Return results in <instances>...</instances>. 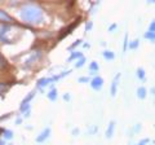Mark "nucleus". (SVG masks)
<instances>
[{
	"label": "nucleus",
	"mask_w": 155,
	"mask_h": 145,
	"mask_svg": "<svg viewBox=\"0 0 155 145\" xmlns=\"http://www.w3.org/2000/svg\"><path fill=\"white\" fill-rule=\"evenodd\" d=\"M19 16H21L22 21H25L27 23H40L43 21V18H44L41 8L35 5V4L23 5L21 8V12H19Z\"/></svg>",
	"instance_id": "f257e3e1"
},
{
	"label": "nucleus",
	"mask_w": 155,
	"mask_h": 145,
	"mask_svg": "<svg viewBox=\"0 0 155 145\" xmlns=\"http://www.w3.org/2000/svg\"><path fill=\"white\" fill-rule=\"evenodd\" d=\"M49 135H51V128L48 127V128H45L44 131H43V132L36 137V143H43V141H45V140L49 137Z\"/></svg>",
	"instance_id": "f03ea898"
},
{
	"label": "nucleus",
	"mask_w": 155,
	"mask_h": 145,
	"mask_svg": "<svg viewBox=\"0 0 155 145\" xmlns=\"http://www.w3.org/2000/svg\"><path fill=\"white\" fill-rule=\"evenodd\" d=\"M102 84H104V79L101 76H96L92 80V88L93 89H101L102 88Z\"/></svg>",
	"instance_id": "7ed1b4c3"
},
{
	"label": "nucleus",
	"mask_w": 155,
	"mask_h": 145,
	"mask_svg": "<svg viewBox=\"0 0 155 145\" xmlns=\"http://www.w3.org/2000/svg\"><path fill=\"white\" fill-rule=\"evenodd\" d=\"M0 21H3V22H11L12 21V17L9 16L8 13H5L4 11H2V9H0Z\"/></svg>",
	"instance_id": "20e7f679"
},
{
	"label": "nucleus",
	"mask_w": 155,
	"mask_h": 145,
	"mask_svg": "<svg viewBox=\"0 0 155 145\" xmlns=\"http://www.w3.org/2000/svg\"><path fill=\"white\" fill-rule=\"evenodd\" d=\"M119 79H120V74H118L114 78V82H113V87H111V95L113 96H115V93H116V87H118V82H119Z\"/></svg>",
	"instance_id": "39448f33"
},
{
	"label": "nucleus",
	"mask_w": 155,
	"mask_h": 145,
	"mask_svg": "<svg viewBox=\"0 0 155 145\" xmlns=\"http://www.w3.org/2000/svg\"><path fill=\"white\" fill-rule=\"evenodd\" d=\"M114 128H115V122H110V126H109L107 131H106V137H107V139L113 137V133H114Z\"/></svg>",
	"instance_id": "423d86ee"
},
{
	"label": "nucleus",
	"mask_w": 155,
	"mask_h": 145,
	"mask_svg": "<svg viewBox=\"0 0 155 145\" xmlns=\"http://www.w3.org/2000/svg\"><path fill=\"white\" fill-rule=\"evenodd\" d=\"M137 96L140 99H145L146 97V89H145V87H140L137 89Z\"/></svg>",
	"instance_id": "0eeeda50"
},
{
	"label": "nucleus",
	"mask_w": 155,
	"mask_h": 145,
	"mask_svg": "<svg viewBox=\"0 0 155 145\" xmlns=\"http://www.w3.org/2000/svg\"><path fill=\"white\" fill-rule=\"evenodd\" d=\"M52 82V79H47V78H41L40 80L38 82V87H44V86H47L48 83H51Z\"/></svg>",
	"instance_id": "6e6552de"
},
{
	"label": "nucleus",
	"mask_w": 155,
	"mask_h": 145,
	"mask_svg": "<svg viewBox=\"0 0 155 145\" xmlns=\"http://www.w3.org/2000/svg\"><path fill=\"white\" fill-rule=\"evenodd\" d=\"M104 57L106 60H114V57H115V55L111 51H105L104 52Z\"/></svg>",
	"instance_id": "1a4fd4ad"
},
{
	"label": "nucleus",
	"mask_w": 155,
	"mask_h": 145,
	"mask_svg": "<svg viewBox=\"0 0 155 145\" xmlns=\"http://www.w3.org/2000/svg\"><path fill=\"white\" fill-rule=\"evenodd\" d=\"M48 99L49 100H56L57 99V89H52L51 92H49V95H48Z\"/></svg>",
	"instance_id": "9d476101"
},
{
	"label": "nucleus",
	"mask_w": 155,
	"mask_h": 145,
	"mask_svg": "<svg viewBox=\"0 0 155 145\" xmlns=\"http://www.w3.org/2000/svg\"><path fill=\"white\" fill-rule=\"evenodd\" d=\"M4 137H5L7 140H11L13 137V132L9 131V130H7V131H4Z\"/></svg>",
	"instance_id": "9b49d317"
},
{
	"label": "nucleus",
	"mask_w": 155,
	"mask_h": 145,
	"mask_svg": "<svg viewBox=\"0 0 155 145\" xmlns=\"http://www.w3.org/2000/svg\"><path fill=\"white\" fill-rule=\"evenodd\" d=\"M137 76H138L140 79H143L145 78V71H143L142 67H140V69L137 70Z\"/></svg>",
	"instance_id": "f8f14e48"
},
{
	"label": "nucleus",
	"mask_w": 155,
	"mask_h": 145,
	"mask_svg": "<svg viewBox=\"0 0 155 145\" xmlns=\"http://www.w3.org/2000/svg\"><path fill=\"white\" fill-rule=\"evenodd\" d=\"M89 69H91V71H92V72H93V71H98L100 67H98V65H97L96 62H92L91 66H89Z\"/></svg>",
	"instance_id": "ddd939ff"
},
{
	"label": "nucleus",
	"mask_w": 155,
	"mask_h": 145,
	"mask_svg": "<svg viewBox=\"0 0 155 145\" xmlns=\"http://www.w3.org/2000/svg\"><path fill=\"white\" fill-rule=\"evenodd\" d=\"M84 62H85V59H84V57H81V59L75 64V66H76V67H81V66L84 65Z\"/></svg>",
	"instance_id": "4468645a"
},
{
	"label": "nucleus",
	"mask_w": 155,
	"mask_h": 145,
	"mask_svg": "<svg viewBox=\"0 0 155 145\" xmlns=\"http://www.w3.org/2000/svg\"><path fill=\"white\" fill-rule=\"evenodd\" d=\"M76 57H78V59H81V57H83V56H81V53H79V52H78V53H74V55H72L71 57H70V61H72V60H75L76 59Z\"/></svg>",
	"instance_id": "2eb2a0df"
},
{
	"label": "nucleus",
	"mask_w": 155,
	"mask_h": 145,
	"mask_svg": "<svg viewBox=\"0 0 155 145\" xmlns=\"http://www.w3.org/2000/svg\"><path fill=\"white\" fill-rule=\"evenodd\" d=\"M154 31H155V23L151 22V25H150V27H149V32H154Z\"/></svg>",
	"instance_id": "dca6fc26"
},
{
	"label": "nucleus",
	"mask_w": 155,
	"mask_h": 145,
	"mask_svg": "<svg viewBox=\"0 0 155 145\" xmlns=\"http://www.w3.org/2000/svg\"><path fill=\"white\" fill-rule=\"evenodd\" d=\"M137 46H138V40H134L132 44H130V47L129 48H132V49H134V48H137Z\"/></svg>",
	"instance_id": "f3484780"
},
{
	"label": "nucleus",
	"mask_w": 155,
	"mask_h": 145,
	"mask_svg": "<svg viewBox=\"0 0 155 145\" xmlns=\"http://www.w3.org/2000/svg\"><path fill=\"white\" fill-rule=\"evenodd\" d=\"M146 38H147V39L154 40V32H147V34H146Z\"/></svg>",
	"instance_id": "a211bd4d"
},
{
	"label": "nucleus",
	"mask_w": 155,
	"mask_h": 145,
	"mask_svg": "<svg viewBox=\"0 0 155 145\" xmlns=\"http://www.w3.org/2000/svg\"><path fill=\"white\" fill-rule=\"evenodd\" d=\"M80 43H81V40H76V42L74 43V44H72V46L70 47V49H72V48H74L75 46H79V44H80Z\"/></svg>",
	"instance_id": "6ab92c4d"
},
{
	"label": "nucleus",
	"mask_w": 155,
	"mask_h": 145,
	"mask_svg": "<svg viewBox=\"0 0 155 145\" xmlns=\"http://www.w3.org/2000/svg\"><path fill=\"white\" fill-rule=\"evenodd\" d=\"M88 80H89L88 78H80L79 79V82H81V83H84V82H88Z\"/></svg>",
	"instance_id": "aec40b11"
},
{
	"label": "nucleus",
	"mask_w": 155,
	"mask_h": 145,
	"mask_svg": "<svg viewBox=\"0 0 155 145\" xmlns=\"http://www.w3.org/2000/svg\"><path fill=\"white\" fill-rule=\"evenodd\" d=\"M147 141H149V140L146 139V140H143V141H141V143H140V144H137V145H145V144H146Z\"/></svg>",
	"instance_id": "412c9836"
},
{
	"label": "nucleus",
	"mask_w": 155,
	"mask_h": 145,
	"mask_svg": "<svg viewBox=\"0 0 155 145\" xmlns=\"http://www.w3.org/2000/svg\"><path fill=\"white\" fill-rule=\"evenodd\" d=\"M89 29H92V22L87 23V30H89Z\"/></svg>",
	"instance_id": "4be33fe9"
},
{
	"label": "nucleus",
	"mask_w": 155,
	"mask_h": 145,
	"mask_svg": "<svg viewBox=\"0 0 155 145\" xmlns=\"http://www.w3.org/2000/svg\"><path fill=\"white\" fill-rule=\"evenodd\" d=\"M64 99H65V100H70V96H69V95H65Z\"/></svg>",
	"instance_id": "5701e85b"
},
{
	"label": "nucleus",
	"mask_w": 155,
	"mask_h": 145,
	"mask_svg": "<svg viewBox=\"0 0 155 145\" xmlns=\"http://www.w3.org/2000/svg\"><path fill=\"white\" fill-rule=\"evenodd\" d=\"M72 133H74V135H76V133H79V130H74V131H72Z\"/></svg>",
	"instance_id": "b1692460"
}]
</instances>
